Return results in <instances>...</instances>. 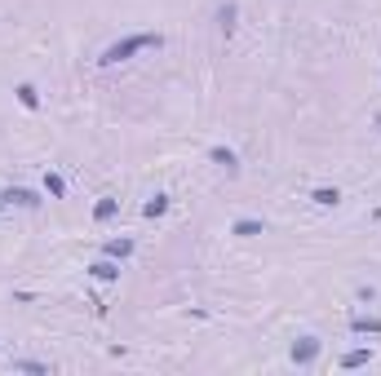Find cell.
<instances>
[{"instance_id": "obj_1", "label": "cell", "mask_w": 381, "mask_h": 376, "mask_svg": "<svg viewBox=\"0 0 381 376\" xmlns=\"http://www.w3.org/2000/svg\"><path fill=\"white\" fill-rule=\"evenodd\" d=\"M160 44H164L160 31H142V35H129V40H115L111 49H102L98 63H102V67H115V63H124V58H133V54H142V49H160Z\"/></svg>"}, {"instance_id": "obj_2", "label": "cell", "mask_w": 381, "mask_h": 376, "mask_svg": "<svg viewBox=\"0 0 381 376\" xmlns=\"http://www.w3.org/2000/svg\"><path fill=\"white\" fill-rule=\"evenodd\" d=\"M319 359V336H302V341H293V363L297 368H306V363Z\"/></svg>"}, {"instance_id": "obj_3", "label": "cell", "mask_w": 381, "mask_h": 376, "mask_svg": "<svg viewBox=\"0 0 381 376\" xmlns=\"http://www.w3.org/2000/svg\"><path fill=\"white\" fill-rule=\"evenodd\" d=\"M0 204H18V209H40V195H31V190H22V186H9L5 195H0Z\"/></svg>"}, {"instance_id": "obj_4", "label": "cell", "mask_w": 381, "mask_h": 376, "mask_svg": "<svg viewBox=\"0 0 381 376\" xmlns=\"http://www.w3.org/2000/svg\"><path fill=\"white\" fill-rule=\"evenodd\" d=\"M89 275L102 279V284H111V279H120V261H115V257H98V261L89 265Z\"/></svg>"}, {"instance_id": "obj_5", "label": "cell", "mask_w": 381, "mask_h": 376, "mask_svg": "<svg viewBox=\"0 0 381 376\" xmlns=\"http://www.w3.org/2000/svg\"><path fill=\"white\" fill-rule=\"evenodd\" d=\"M209 160L218 164V168H226L231 177L240 173V160H235V151H231V147H213V151H209Z\"/></svg>"}, {"instance_id": "obj_6", "label": "cell", "mask_w": 381, "mask_h": 376, "mask_svg": "<svg viewBox=\"0 0 381 376\" xmlns=\"http://www.w3.org/2000/svg\"><path fill=\"white\" fill-rule=\"evenodd\" d=\"M350 327H355L359 336H381V319H377V314H355Z\"/></svg>"}, {"instance_id": "obj_7", "label": "cell", "mask_w": 381, "mask_h": 376, "mask_svg": "<svg viewBox=\"0 0 381 376\" xmlns=\"http://www.w3.org/2000/svg\"><path fill=\"white\" fill-rule=\"evenodd\" d=\"M129 252H133V239H106V244H102V257H115V261H124Z\"/></svg>"}, {"instance_id": "obj_8", "label": "cell", "mask_w": 381, "mask_h": 376, "mask_svg": "<svg viewBox=\"0 0 381 376\" xmlns=\"http://www.w3.org/2000/svg\"><path fill=\"white\" fill-rule=\"evenodd\" d=\"M164 213H169V195H151L147 204H142V217H151V222L164 217Z\"/></svg>"}, {"instance_id": "obj_9", "label": "cell", "mask_w": 381, "mask_h": 376, "mask_svg": "<svg viewBox=\"0 0 381 376\" xmlns=\"http://www.w3.org/2000/svg\"><path fill=\"white\" fill-rule=\"evenodd\" d=\"M231 230H235V235H240V239H253V235H266V226H261V222H253V217H244V222H235Z\"/></svg>"}, {"instance_id": "obj_10", "label": "cell", "mask_w": 381, "mask_h": 376, "mask_svg": "<svg viewBox=\"0 0 381 376\" xmlns=\"http://www.w3.org/2000/svg\"><path fill=\"white\" fill-rule=\"evenodd\" d=\"M368 359H373L368 350H346V354H341V368H346V372H355V368H368Z\"/></svg>"}, {"instance_id": "obj_11", "label": "cell", "mask_w": 381, "mask_h": 376, "mask_svg": "<svg viewBox=\"0 0 381 376\" xmlns=\"http://www.w3.org/2000/svg\"><path fill=\"white\" fill-rule=\"evenodd\" d=\"M311 199L319 204V209H337V199H341V195H337V186H319Z\"/></svg>"}, {"instance_id": "obj_12", "label": "cell", "mask_w": 381, "mask_h": 376, "mask_svg": "<svg viewBox=\"0 0 381 376\" xmlns=\"http://www.w3.org/2000/svg\"><path fill=\"white\" fill-rule=\"evenodd\" d=\"M115 209H120V204L106 195V199H98V204H93V217H98V222H111V217H115Z\"/></svg>"}, {"instance_id": "obj_13", "label": "cell", "mask_w": 381, "mask_h": 376, "mask_svg": "<svg viewBox=\"0 0 381 376\" xmlns=\"http://www.w3.org/2000/svg\"><path fill=\"white\" fill-rule=\"evenodd\" d=\"M14 372H35V376H49V363H35V359H14Z\"/></svg>"}, {"instance_id": "obj_14", "label": "cell", "mask_w": 381, "mask_h": 376, "mask_svg": "<svg viewBox=\"0 0 381 376\" xmlns=\"http://www.w3.org/2000/svg\"><path fill=\"white\" fill-rule=\"evenodd\" d=\"M18 102L27 106V111H35V106H40V93H35L31 84H18Z\"/></svg>"}, {"instance_id": "obj_15", "label": "cell", "mask_w": 381, "mask_h": 376, "mask_svg": "<svg viewBox=\"0 0 381 376\" xmlns=\"http://www.w3.org/2000/svg\"><path fill=\"white\" fill-rule=\"evenodd\" d=\"M44 190H49L54 199H63V195H67V181L58 177V173H44Z\"/></svg>"}, {"instance_id": "obj_16", "label": "cell", "mask_w": 381, "mask_h": 376, "mask_svg": "<svg viewBox=\"0 0 381 376\" xmlns=\"http://www.w3.org/2000/svg\"><path fill=\"white\" fill-rule=\"evenodd\" d=\"M222 31H226V35L235 31V5H226V9H222Z\"/></svg>"}, {"instance_id": "obj_17", "label": "cell", "mask_w": 381, "mask_h": 376, "mask_svg": "<svg viewBox=\"0 0 381 376\" xmlns=\"http://www.w3.org/2000/svg\"><path fill=\"white\" fill-rule=\"evenodd\" d=\"M377 129H381V115H377Z\"/></svg>"}]
</instances>
